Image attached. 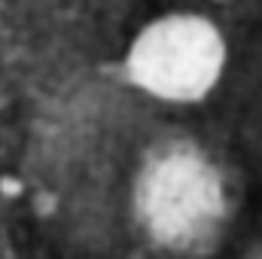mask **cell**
Instances as JSON below:
<instances>
[{"mask_svg": "<svg viewBox=\"0 0 262 259\" xmlns=\"http://www.w3.org/2000/svg\"><path fill=\"white\" fill-rule=\"evenodd\" d=\"M226 46L201 15H165L140 31L128 52V73L146 92L168 101L201 98L223 70Z\"/></svg>", "mask_w": 262, "mask_h": 259, "instance_id": "1", "label": "cell"}]
</instances>
